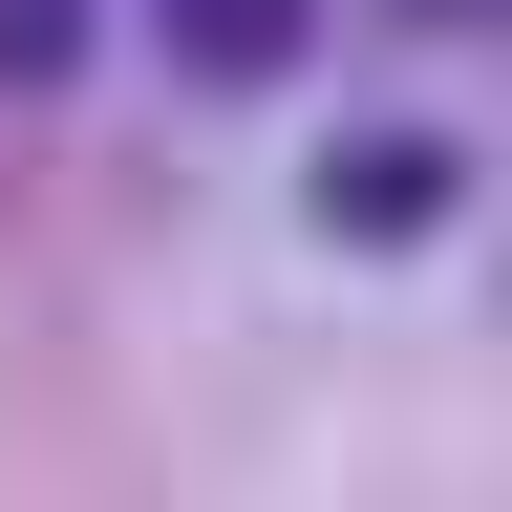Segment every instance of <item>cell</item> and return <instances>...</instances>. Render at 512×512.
I'll use <instances>...</instances> for the list:
<instances>
[{"instance_id":"cell-2","label":"cell","mask_w":512,"mask_h":512,"mask_svg":"<svg viewBox=\"0 0 512 512\" xmlns=\"http://www.w3.org/2000/svg\"><path fill=\"white\" fill-rule=\"evenodd\" d=\"M320 214H342V235H406V214H448V150H342Z\"/></svg>"},{"instance_id":"cell-3","label":"cell","mask_w":512,"mask_h":512,"mask_svg":"<svg viewBox=\"0 0 512 512\" xmlns=\"http://www.w3.org/2000/svg\"><path fill=\"white\" fill-rule=\"evenodd\" d=\"M86 64V0H0V86H64Z\"/></svg>"},{"instance_id":"cell-1","label":"cell","mask_w":512,"mask_h":512,"mask_svg":"<svg viewBox=\"0 0 512 512\" xmlns=\"http://www.w3.org/2000/svg\"><path fill=\"white\" fill-rule=\"evenodd\" d=\"M192 86H278V43H299V0H150Z\"/></svg>"}]
</instances>
